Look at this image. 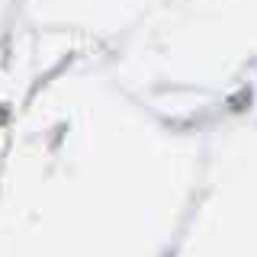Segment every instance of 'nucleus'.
Returning a JSON list of instances; mask_svg holds the SVG:
<instances>
[]
</instances>
